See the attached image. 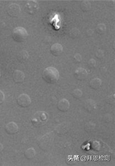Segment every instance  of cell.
<instances>
[{"instance_id": "obj_1", "label": "cell", "mask_w": 115, "mask_h": 166, "mask_svg": "<svg viewBox=\"0 0 115 166\" xmlns=\"http://www.w3.org/2000/svg\"><path fill=\"white\" fill-rule=\"evenodd\" d=\"M42 78L48 83L54 84L60 79V73L54 67H48L43 71Z\"/></svg>"}, {"instance_id": "obj_2", "label": "cell", "mask_w": 115, "mask_h": 166, "mask_svg": "<svg viewBox=\"0 0 115 166\" xmlns=\"http://www.w3.org/2000/svg\"><path fill=\"white\" fill-rule=\"evenodd\" d=\"M54 140V135L52 132H49L40 137L38 139V145L42 150H49L53 145Z\"/></svg>"}, {"instance_id": "obj_3", "label": "cell", "mask_w": 115, "mask_h": 166, "mask_svg": "<svg viewBox=\"0 0 115 166\" xmlns=\"http://www.w3.org/2000/svg\"><path fill=\"white\" fill-rule=\"evenodd\" d=\"M49 115L47 113L44 111H38L31 118V123L34 126L39 128L43 126L48 122Z\"/></svg>"}, {"instance_id": "obj_4", "label": "cell", "mask_w": 115, "mask_h": 166, "mask_svg": "<svg viewBox=\"0 0 115 166\" xmlns=\"http://www.w3.org/2000/svg\"><path fill=\"white\" fill-rule=\"evenodd\" d=\"M28 33L26 29L24 27L19 26L16 27L12 32V37L16 42L21 43L26 39Z\"/></svg>"}, {"instance_id": "obj_5", "label": "cell", "mask_w": 115, "mask_h": 166, "mask_svg": "<svg viewBox=\"0 0 115 166\" xmlns=\"http://www.w3.org/2000/svg\"><path fill=\"white\" fill-rule=\"evenodd\" d=\"M25 10L26 13L29 14H35L39 10V3L35 0L28 1L25 5Z\"/></svg>"}, {"instance_id": "obj_6", "label": "cell", "mask_w": 115, "mask_h": 166, "mask_svg": "<svg viewBox=\"0 0 115 166\" xmlns=\"http://www.w3.org/2000/svg\"><path fill=\"white\" fill-rule=\"evenodd\" d=\"M16 102L17 104L20 107L26 108L30 106L31 100L27 94H22L17 97Z\"/></svg>"}, {"instance_id": "obj_7", "label": "cell", "mask_w": 115, "mask_h": 166, "mask_svg": "<svg viewBox=\"0 0 115 166\" xmlns=\"http://www.w3.org/2000/svg\"><path fill=\"white\" fill-rule=\"evenodd\" d=\"M7 12L11 17H17L21 13V8L16 4H12L8 6Z\"/></svg>"}, {"instance_id": "obj_8", "label": "cell", "mask_w": 115, "mask_h": 166, "mask_svg": "<svg viewBox=\"0 0 115 166\" xmlns=\"http://www.w3.org/2000/svg\"><path fill=\"white\" fill-rule=\"evenodd\" d=\"M83 106L87 112L91 113L96 110L97 104L93 100L88 99L84 101Z\"/></svg>"}, {"instance_id": "obj_9", "label": "cell", "mask_w": 115, "mask_h": 166, "mask_svg": "<svg viewBox=\"0 0 115 166\" xmlns=\"http://www.w3.org/2000/svg\"><path fill=\"white\" fill-rule=\"evenodd\" d=\"M88 76V73L86 70L82 68H78L75 70L74 73V76L75 79L82 81L86 79Z\"/></svg>"}, {"instance_id": "obj_10", "label": "cell", "mask_w": 115, "mask_h": 166, "mask_svg": "<svg viewBox=\"0 0 115 166\" xmlns=\"http://www.w3.org/2000/svg\"><path fill=\"white\" fill-rule=\"evenodd\" d=\"M69 126L66 123L64 122L59 124L54 128V132L56 134L63 135L66 134L69 131Z\"/></svg>"}, {"instance_id": "obj_11", "label": "cell", "mask_w": 115, "mask_h": 166, "mask_svg": "<svg viewBox=\"0 0 115 166\" xmlns=\"http://www.w3.org/2000/svg\"><path fill=\"white\" fill-rule=\"evenodd\" d=\"M18 125L14 122L8 123L5 126V131L9 135H14L18 132Z\"/></svg>"}, {"instance_id": "obj_12", "label": "cell", "mask_w": 115, "mask_h": 166, "mask_svg": "<svg viewBox=\"0 0 115 166\" xmlns=\"http://www.w3.org/2000/svg\"><path fill=\"white\" fill-rule=\"evenodd\" d=\"M13 79L16 83H22L25 80V75L22 71L16 70L13 74Z\"/></svg>"}, {"instance_id": "obj_13", "label": "cell", "mask_w": 115, "mask_h": 166, "mask_svg": "<svg viewBox=\"0 0 115 166\" xmlns=\"http://www.w3.org/2000/svg\"><path fill=\"white\" fill-rule=\"evenodd\" d=\"M64 48L62 45L59 43L53 44L50 48V52L52 55L58 57L63 53Z\"/></svg>"}, {"instance_id": "obj_14", "label": "cell", "mask_w": 115, "mask_h": 166, "mask_svg": "<svg viewBox=\"0 0 115 166\" xmlns=\"http://www.w3.org/2000/svg\"><path fill=\"white\" fill-rule=\"evenodd\" d=\"M70 108V102L66 99L61 100L57 104V109L62 112H67Z\"/></svg>"}, {"instance_id": "obj_15", "label": "cell", "mask_w": 115, "mask_h": 166, "mask_svg": "<svg viewBox=\"0 0 115 166\" xmlns=\"http://www.w3.org/2000/svg\"><path fill=\"white\" fill-rule=\"evenodd\" d=\"M102 81L101 79L99 78H94L92 79L89 83V86L91 88L94 90H97L98 89H99L101 87L102 85Z\"/></svg>"}, {"instance_id": "obj_16", "label": "cell", "mask_w": 115, "mask_h": 166, "mask_svg": "<svg viewBox=\"0 0 115 166\" xmlns=\"http://www.w3.org/2000/svg\"><path fill=\"white\" fill-rule=\"evenodd\" d=\"M29 58V54L26 50L19 52L17 55V59L19 62L23 63L26 62Z\"/></svg>"}, {"instance_id": "obj_17", "label": "cell", "mask_w": 115, "mask_h": 166, "mask_svg": "<svg viewBox=\"0 0 115 166\" xmlns=\"http://www.w3.org/2000/svg\"><path fill=\"white\" fill-rule=\"evenodd\" d=\"M36 154V150L33 147H30L25 151L24 156L26 159L29 160H32L35 157Z\"/></svg>"}, {"instance_id": "obj_18", "label": "cell", "mask_w": 115, "mask_h": 166, "mask_svg": "<svg viewBox=\"0 0 115 166\" xmlns=\"http://www.w3.org/2000/svg\"><path fill=\"white\" fill-rule=\"evenodd\" d=\"M91 4L89 1L84 0L81 1L80 4V8L83 12H87L91 9Z\"/></svg>"}, {"instance_id": "obj_19", "label": "cell", "mask_w": 115, "mask_h": 166, "mask_svg": "<svg viewBox=\"0 0 115 166\" xmlns=\"http://www.w3.org/2000/svg\"><path fill=\"white\" fill-rule=\"evenodd\" d=\"M96 128V124L90 121L85 123L84 125V130L87 133H90L93 132L95 130Z\"/></svg>"}, {"instance_id": "obj_20", "label": "cell", "mask_w": 115, "mask_h": 166, "mask_svg": "<svg viewBox=\"0 0 115 166\" xmlns=\"http://www.w3.org/2000/svg\"><path fill=\"white\" fill-rule=\"evenodd\" d=\"M106 26L104 24H99L96 27V32L98 35H103L106 31Z\"/></svg>"}, {"instance_id": "obj_21", "label": "cell", "mask_w": 115, "mask_h": 166, "mask_svg": "<svg viewBox=\"0 0 115 166\" xmlns=\"http://www.w3.org/2000/svg\"><path fill=\"white\" fill-rule=\"evenodd\" d=\"M80 35V32L76 28L72 29L69 32V36L72 39H75L78 38Z\"/></svg>"}, {"instance_id": "obj_22", "label": "cell", "mask_w": 115, "mask_h": 166, "mask_svg": "<svg viewBox=\"0 0 115 166\" xmlns=\"http://www.w3.org/2000/svg\"><path fill=\"white\" fill-rule=\"evenodd\" d=\"M77 160L76 157L75 156H70L66 158V162L68 165L73 166L76 163Z\"/></svg>"}, {"instance_id": "obj_23", "label": "cell", "mask_w": 115, "mask_h": 166, "mask_svg": "<svg viewBox=\"0 0 115 166\" xmlns=\"http://www.w3.org/2000/svg\"><path fill=\"white\" fill-rule=\"evenodd\" d=\"M72 96L76 99H79L83 96V92L79 89H75L72 92Z\"/></svg>"}, {"instance_id": "obj_24", "label": "cell", "mask_w": 115, "mask_h": 166, "mask_svg": "<svg viewBox=\"0 0 115 166\" xmlns=\"http://www.w3.org/2000/svg\"><path fill=\"white\" fill-rule=\"evenodd\" d=\"M105 101H106V103H107V104H109V105H114L115 103V94L108 96L106 98Z\"/></svg>"}, {"instance_id": "obj_25", "label": "cell", "mask_w": 115, "mask_h": 166, "mask_svg": "<svg viewBox=\"0 0 115 166\" xmlns=\"http://www.w3.org/2000/svg\"><path fill=\"white\" fill-rule=\"evenodd\" d=\"M103 121L106 123H109L113 120V117L110 114H106L104 115L103 117Z\"/></svg>"}, {"instance_id": "obj_26", "label": "cell", "mask_w": 115, "mask_h": 166, "mask_svg": "<svg viewBox=\"0 0 115 166\" xmlns=\"http://www.w3.org/2000/svg\"><path fill=\"white\" fill-rule=\"evenodd\" d=\"M73 60L75 63H79L82 61V57L81 55L79 53L75 54L73 57Z\"/></svg>"}, {"instance_id": "obj_27", "label": "cell", "mask_w": 115, "mask_h": 166, "mask_svg": "<svg viewBox=\"0 0 115 166\" xmlns=\"http://www.w3.org/2000/svg\"><path fill=\"white\" fill-rule=\"evenodd\" d=\"M95 55H96V58H98V59H101L103 58L104 57V52L102 50L99 49V50H97L96 52Z\"/></svg>"}, {"instance_id": "obj_28", "label": "cell", "mask_w": 115, "mask_h": 166, "mask_svg": "<svg viewBox=\"0 0 115 166\" xmlns=\"http://www.w3.org/2000/svg\"><path fill=\"white\" fill-rule=\"evenodd\" d=\"M87 64H88V66L90 68H94L96 67V61L93 58H91L88 61Z\"/></svg>"}, {"instance_id": "obj_29", "label": "cell", "mask_w": 115, "mask_h": 166, "mask_svg": "<svg viewBox=\"0 0 115 166\" xmlns=\"http://www.w3.org/2000/svg\"><path fill=\"white\" fill-rule=\"evenodd\" d=\"M106 4L109 7H114L115 6V1L114 0H109L106 1Z\"/></svg>"}, {"instance_id": "obj_30", "label": "cell", "mask_w": 115, "mask_h": 166, "mask_svg": "<svg viewBox=\"0 0 115 166\" xmlns=\"http://www.w3.org/2000/svg\"><path fill=\"white\" fill-rule=\"evenodd\" d=\"M5 100V96L4 93L3 91L0 90V105L3 103Z\"/></svg>"}, {"instance_id": "obj_31", "label": "cell", "mask_w": 115, "mask_h": 166, "mask_svg": "<svg viewBox=\"0 0 115 166\" xmlns=\"http://www.w3.org/2000/svg\"><path fill=\"white\" fill-rule=\"evenodd\" d=\"M4 149V146L2 144L0 143V153L3 151Z\"/></svg>"}, {"instance_id": "obj_32", "label": "cell", "mask_w": 115, "mask_h": 166, "mask_svg": "<svg viewBox=\"0 0 115 166\" xmlns=\"http://www.w3.org/2000/svg\"><path fill=\"white\" fill-rule=\"evenodd\" d=\"M1 71H0V78H1Z\"/></svg>"}, {"instance_id": "obj_33", "label": "cell", "mask_w": 115, "mask_h": 166, "mask_svg": "<svg viewBox=\"0 0 115 166\" xmlns=\"http://www.w3.org/2000/svg\"></svg>"}]
</instances>
